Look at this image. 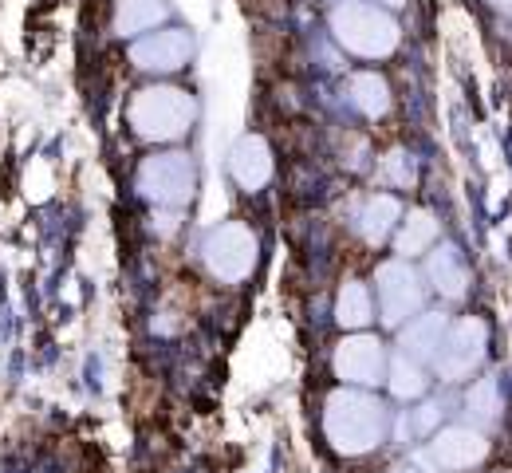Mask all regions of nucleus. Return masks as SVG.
I'll use <instances>...</instances> for the list:
<instances>
[{
  "mask_svg": "<svg viewBox=\"0 0 512 473\" xmlns=\"http://www.w3.org/2000/svg\"><path fill=\"white\" fill-rule=\"evenodd\" d=\"M383 178L398 190H410L414 186V158L406 150H390L383 158Z\"/></svg>",
  "mask_w": 512,
  "mask_h": 473,
  "instance_id": "21",
  "label": "nucleus"
},
{
  "mask_svg": "<svg viewBox=\"0 0 512 473\" xmlns=\"http://www.w3.org/2000/svg\"><path fill=\"white\" fill-rule=\"evenodd\" d=\"M323 430L339 454L355 458V454H371L383 442L390 430V414L375 395L339 387V391H331V399L323 406Z\"/></svg>",
  "mask_w": 512,
  "mask_h": 473,
  "instance_id": "1",
  "label": "nucleus"
},
{
  "mask_svg": "<svg viewBox=\"0 0 512 473\" xmlns=\"http://www.w3.org/2000/svg\"><path fill=\"white\" fill-rule=\"evenodd\" d=\"M331 32L347 52H355L363 60H383L398 48L394 16H386L383 8L363 4V0H343L331 12Z\"/></svg>",
  "mask_w": 512,
  "mask_h": 473,
  "instance_id": "3",
  "label": "nucleus"
},
{
  "mask_svg": "<svg viewBox=\"0 0 512 473\" xmlns=\"http://www.w3.org/2000/svg\"><path fill=\"white\" fill-rule=\"evenodd\" d=\"M379 308H383V320L390 328L406 324L410 316L422 312V300H426V288H422V276L410 269L406 261H386L379 276Z\"/></svg>",
  "mask_w": 512,
  "mask_h": 473,
  "instance_id": "6",
  "label": "nucleus"
},
{
  "mask_svg": "<svg viewBox=\"0 0 512 473\" xmlns=\"http://www.w3.org/2000/svg\"><path fill=\"white\" fill-rule=\"evenodd\" d=\"M335 375L351 387H375L386 375V351L375 336H347L335 347Z\"/></svg>",
  "mask_w": 512,
  "mask_h": 473,
  "instance_id": "10",
  "label": "nucleus"
},
{
  "mask_svg": "<svg viewBox=\"0 0 512 473\" xmlns=\"http://www.w3.org/2000/svg\"><path fill=\"white\" fill-rule=\"evenodd\" d=\"M390 391L398 399H418L426 391V375H422V367L410 355H394V363H390Z\"/></svg>",
  "mask_w": 512,
  "mask_h": 473,
  "instance_id": "19",
  "label": "nucleus"
},
{
  "mask_svg": "<svg viewBox=\"0 0 512 473\" xmlns=\"http://www.w3.org/2000/svg\"><path fill=\"white\" fill-rule=\"evenodd\" d=\"M485 324L481 320H473V316H465V320H457V324H449L446 339H442V347H438V359H434V367H438V375L442 379H465V375H473V367L485 359Z\"/></svg>",
  "mask_w": 512,
  "mask_h": 473,
  "instance_id": "7",
  "label": "nucleus"
},
{
  "mask_svg": "<svg viewBox=\"0 0 512 473\" xmlns=\"http://www.w3.org/2000/svg\"><path fill=\"white\" fill-rule=\"evenodd\" d=\"M379 4H386V8H402L406 0H379Z\"/></svg>",
  "mask_w": 512,
  "mask_h": 473,
  "instance_id": "23",
  "label": "nucleus"
},
{
  "mask_svg": "<svg viewBox=\"0 0 512 473\" xmlns=\"http://www.w3.org/2000/svg\"><path fill=\"white\" fill-rule=\"evenodd\" d=\"M493 4H497V8H512V0H493Z\"/></svg>",
  "mask_w": 512,
  "mask_h": 473,
  "instance_id": "24",
  "label": "nucleus"
},
{
  "mask_svg": "<svg viewBox=\"0 0 512 473\" xmlns=\"http://www.w3.org/2000/svg\"><path fill=\"white\" fill-rule=\"evenodd\" d=\"M193 123H197V103L182 87L158 83V87H142L130 99V127L146 142H178L190 135Z\"/></svg>",
  "mask_w": 512,
  "mask_h": 473,
  "instance_id": "2",
  "label": "nucleus"
},
{
  "mask_svg": "<svg viewBox=\"0 0 512 473\" xmlns=\"http://www.w3.org/2000/svg\"><path fill=\"white\" fill-rule=\"evenodd\" d=\"M166 16H170V8L162 0H119V8H115V32L119 36H138V32L158 28Z\"/></svg>",
  "mask_w": 512,
  "mask_h": 473,
  "instance_id": "16",
  "label": "nucleus"
},
{
  "mask_svg": "<svg viewBox=\"0 0 512 473\" xmlns=\"http://www.w3.org/2000/svg\"><path fill=\"white\" fill-rule=\"evenodd\" d=\"M347 99H351V107L363 111L367 119H379V115L390 111V87H386L383 75H375V71H359V75H351V83H347Z\"/></svg>",
  "mask_w": 512,
  "mask_h": 473,
  "instance_id": "15",
  "label": "nucleus"
},
{
  "mask_svg": "<svg viewBox=\"0 0 512 473\" xmlns=\"http://www.w3.org/2000/svg\"><path fill=\"white\" fill-rule=\"evenodd\" d=\"M398 217H402L398 198H390V194H375V198H367V202L359 205V213H355V229H359V237H363V241L383 245Z\"/></svg>",
  "mask_w": 512,
  "mask_h": 473,
  "instance_id": "13",
  "label": "nucleus"
},
{
  "mask_svg": "<svg viewBox=\"0 0 512 473\" xmlns=\"http://www.w3.org/2000/svg\"><path fill=\"white\" fill-rule=\"evenodd\" d=\"M193 56V36L186 28H162V32H150L142 36L134 48H130V60L142 71H154V75H170V71H182Z\"/></svg>",
  "mask_w": 512,
  "mask_h": 473,
  "instance_id": "9",
  "label": "nucleus"
},
{
  "mask_svg": "<svg viewBox=\"0 0 512 473\" xmlns=\"http://www.w3.org/2000/svg\"><path fill=\"white\" fill-rule=\"evenodd\" d=\"M426 276H430V284H434L446 300H461L465 288H469V272H465V265H461V257H457L453 245H438V249L430 253Z\"/></svg>",
  "mask_w": 512,
  "mask_h": 473,
  "instance_id": "14",
  "label": "nucleus"
},
{
  "mask_svg": "<svg viewBox=\"0 0 512 473\" xmlns=\"http://www.w3.org/2000/svg\"><path fill=\"white\" fill-rule=\"evenodd\" d=\"M434 241H438V221H434V213L414 209V213L402 221V229H398V237H394V249H398L402 257H418V253H426Z\"/></svg>",
  "mask_w": 512,
  "mask_h": 473,
  "instance_id": "17",
  "label": "nucleus"
},
{
  "mask_svg": "<svg viewBox=\"0 0 512 473\" xmlns=\"http://www.w3.org/2000/svg\"><path fill=\"white\" fill-rule=\"evenodd\" d=\"M434 422H438V406H422V414H418V422H414V426H418V430H430Z\"/></svg>",
  "mask_w": 512,
  "mask_h": 473,
  "instance_id": "22",
  "label": "nucleus"
},
{
  "mask_svg": "<svg viewBox=\"0 0 512 473\" xmlns=\"http://www.w3.org/2000/svg\"><path fill=\"white\" fill-rule=\"evenodd\" d=\"M335 320L343 328H367L375 320V308H371V292L359 284V280H347L339 300H335Z\"/></svg>",
  "mask_w": 512,
  "mask_h": 473,
  "instance_id": "18",
  "label": "nucleus"
},
{
  "mask_svg": "<svg viewBox=\"0 0 512 473\" xmlns=\"http://www.w3.org/2000/svg\"><path fill=\"white\" fill-rule=\"evenodd\" d=\"M193 186H197V170H193L190 154L182 150H162V154H150L138 170V190L142 198H150L154 205H186L193 198Z\"/></svg>",
  "mask_w": 512,
  "mask_h": 473,
  "instance_id": "4",
  "label": "nucleus"
},
{
  "mask_svg": "<svg viewBox=\"0 0 512 473\" xmlns=\"http://www.w3.org/2000/svg\"><path fill=\"white\" fill-rule=\"evenodd\" d=\"M446 332H449V320L442 312H426V316L410 320L402 328V355H410L414 363H434Z\"/></svg>",
  "mask_w": 512,
  "mask_h": 473,
  "instance_id": "12",
  "label": "nucleus"
},
{
  "mask_svg": "<svg viewBox=\"0 0 512 473\" xmlns=\"http://www.w3.org/2000/svg\"><path fill=\"white\" fill-rule=\"evenodd\" d=\"M201 253H205V265H209V272H213L217 280L237 284V280H245L256 265V237L249 225L225 221V225H217V229L205 237Z\"/></svg>",
  "mask_w": 512,
  "mask_h": 473,
  "instance_id": "5",
  "label": "nucleus"
},
{
  "mask_svg": "<svg viewBox=\"0 0 512 473\" xmlns=\"http://www.w3.org/2000/svg\"><path fill=\"white\" fill-rule=\"evenodd\" d=\"M469 418L481 422V426H493L501 418V391H497V379H481L473 391H469Z\"/></svg>",
  "mask_w": 512,
  "mask_h": 473,
  "instance_id": "20",
  "label": "nucleus"
},
{
  "mask_svg": "<svg viewBox=\"0 0 512 473\" xmlns=\"http://www.w3.org/2000/svg\"><path fill=\"white\" fill-rule=\"evenodd\" d=\"M485 454H489L485 434H477V430H469V426H446L442 434H434V442L426 446L422 462H430V470H438V473H457V470L481 466Z\"/></svg>",
  "mask_w": 512,
  "mask_h": 473,
  "instance_id": "8",
  "label": "nucleus"
},
{
  "mask_svg": "<svg viewBox=\"0 0 512 473\" xmlns=\"http://www.w3.org/2000/svg\"><path fill=\"white\" fill-rule=\"evenodd\" d=\"M229 170H233L237 186L260 190L272 178V150H268V142L260 135H245L233 146V154H229Z\"/></svg>",
  "mask_w": 512,
  "mask_h": 473,
  "instance_id": "11",
  "label": "nucleus"
}]
</instances>
